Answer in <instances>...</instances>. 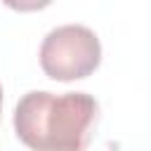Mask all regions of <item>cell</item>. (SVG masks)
<instances>
[{"mask_svg": "<svg viewBox=\"0 0 151 151\" xmlns=\"http://www.w3.org/2000/svg\"><path fill=\"white\" fill-rule=\"evenodd\" d=\"M94 120L97 101L87 92L33 90L14 109L17 137L33 151H85Z\"/></svg>", "mask_w": 151, "mask_h": 151, "instance_id": "cell-1", "label": "cell"}, {"mask_svg": "<svg viewBox=\"0 0 151 151\" xmlns=\"http://www.w3.org/2000/svg\"><path fill=\"white\" fill-rule=\"evenodd\" d=\"M101 61V45L92 28L64 24L52 28L40 45V66L52 80L87 78Z\"/></svg>", "mask_w": 151, "mask_h": 151, "instance_id": "cell-2", "label": "cell"}, {"mask_svg": "<svg viewBox=\"0 0 151 151\" xmlns=\"http://www.w3.org/2000/svg\"><path fill=\"white\" fill-rule=\"evenodd\" d=\"M0 106H2V87H0Z\"/></svg>", "mask_w": 151, "mask_h": 151, "instance_id": "cell-3", "label": "cell"}]
</instances>
